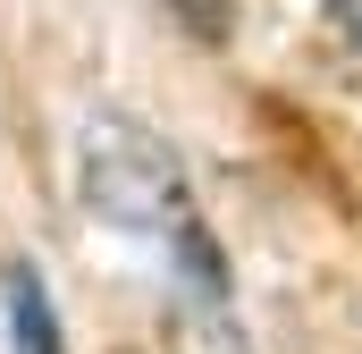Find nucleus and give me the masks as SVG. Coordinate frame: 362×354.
I'll return each instance as SVG.
<instances>
[{
  "mask_svg": "<svg viewBox=\"0 0 362 354\" xmlns=\"http://www.w3.org/2000/svg\"><path fill=\"white\" fill-rule=\"evenodd\" d=\"M76 177H85V211L101 219V228H127V236H144V245L177 253L185 278H194L202 295H219L211 228H202V211H194V194H185L177 161H169L144 127H127V118H93Z\"/></svg>",
  "mask_w": 362,
  "mask_h": 354,
  "instance_id": "1",
  "label": "nucleus"
},
{
  "mask_svg": "<svg viewBox=\"0 0 362 354\" xmlns=\"http://www.w3.org/2000/svg\"><path fill=\"white\" fill-rule=\"evenodd\" d=\"M0 321H8V354H68V329H59V304L42 287L34 262L0 270Z\"/></svg>",
  "mask_w": 362,
  "mask_h": 354,
  "instance_id": "2",
  "label": "nucleus"
},
{
  "mask_svg": "<svg viewBox=\"0 0 362 354\" xmlns=\"http://www.w3.org/2000/svg\"><path fill=\"white\" fill-rule=\"evenodd\" d=\"M169 8H177L202 42H219V34H228V0H169Z\"/></svg>",
  "mask_w": 362,
  "mask_h": 354,
  "instance_id": "3",
  "label": "nucleus"
}]
</instances>
